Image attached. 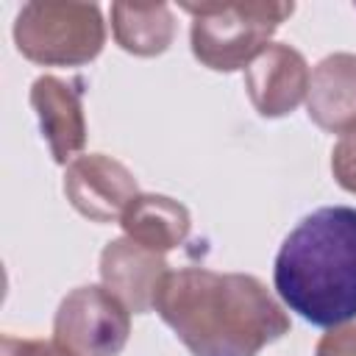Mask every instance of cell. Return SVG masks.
I'll return each mask as SVG.
<instances>
[{
	"label": "cell",
	"mask_w": 356,
	"mask_h": 356,
	"mask_svg": "<svg viewBox=\"0 0 356 356\" xmlns=\"http://www.w3.org/2000/svg\"><path fill=\"white\" fill-rule=\"evenodd\" d=\"M31 108L56 164H70L86 145V117L81 89L56 75H39L31 83Z\"/></svg>",
	"instance_id": "9"
},
{
	"label": "cell",
	"mask_w": 356,
	"mask_h": 356,
	"mask_svg": "<svg viewBox=\"0 0 356 356\" xmlns=\"http://www.w3.org/2000/svg\"><path fill=\"white\" fill-rule=\"evenodd\" d=\"M314 356H356V320L328 328L317 339Z\"/></svg>",
	"instance_id": "15"
},
{
	"label": "cell",
	"mask_w": 356,
	"mask_h": 356,
	"mask_svg": "<svg viewBox=\"0 0 356 356\" xmlns=\"http://www.w3.org/2000/svg\"><path fill=\"white\" fill-rule=\"evenodd\" d=\"M64 195L81 217L114 222L139 195V184L122 161L106 153H81L64 170Z\"/></svg>",
	"instance_id": "6"
},
{
	"label": "cell",
	"mask_w": 356,
	"mask_h": 356,
	"mask_svg": "<svg viewBox=\"0 0 356 356\" xmlns=\"http://www.w3.org/2000/svg\"><path fill=\"white\" fill-rule=\"evenodd\" d=\"M192 17V56L214 72L245 70L273 42V33L295 11V3L236 0V3H181Z\"/></svg>",
	"instance_id": "3"
},
{
	"label": "cell",
	"mask_w": 356,
	"mask_h": 356,
	"mask_svg": "<svg viewBox=\"0 0 356 356\" xmlns=\"http://www.w3.org/2000/svg\"><path fill=\"white\" fill-rule=\"evenodd\" d=\"M120 225L128 239H134L156 253H167L186 242V236L192 231V217L184 203H178L167 195L139 192L122 211Z\"/></svg>",
	"instance_id": "11"
},
{
	"label": "cell",
	"mask_w": 356,
	"mask_h": 356,
	"mask_svg": "<svg viewBox=\"0 0 356 356\" xmlns=\"http://www.w3.org/2000/svg\"><path fill=\"white\" fill-rule=\"evenodd\" d=\"M312 70L300 50L292 44L273 42L245 67V92L253 108L267 117H286L292 114L309 92Z\"/></svg>",
	"instance_id": "7"
},
{
	"label": "cell",
	"mask_w": 356,
	"mask_h": 356,
	"mask_svg": "<svg viewBox=\"0 0 356 356\" xmlns=\"http://www.w3.org/2000/svg\"><path fill=\"white\" fill-rule=\"evenodd\" d=\"M153 309L192 356H259L289 331L284 306L248 273L170 270Z\"/></svg>",
	"instance_id": "1"
},
{
	"label": "cell",
	"mask_w": 356,
	"mask_h": 356,
	"mask_svg": "<svg viewBox=\"0 0 356 356\" xmlns=\"http://www.w3.org/2000/svg\"><path fill=\"white\" fill-rule=\"evenodd\" d=\"M167 273L170 264L164 253H156L128 236H117L100 250V281L131 314L153 312Z\"/></svg>",
	"instance_id": "8"
},
{
	"label": "cell",
	"mask_w": 356,
	"mask_h": 356,
	"mask_svg": "<svg viewBox=\"0 0 356 356\" xmlns=\"http://www.w3.org/2000/svg\"><path fill=\"white\" fill-rule=\"evenodd\" d=\"M111 33L131 56H161L175 39V17L167 3H111Z\"/></svg>",
	"instance_id": "12"
},
{
	"label": "cell",
	"mask_w": 356,
	"mask_h": 356,
	"mask_svg": "<svg viewBox=\"0 0 356 356\" xmlns=\"http://www.w3.org/2000/svg\"><path fill=\"white\" fill-rule=\"evenodd\" d=\"M306 114L328 134L345 136L356 131V53H331L314 64Z\"/></svg>",
	"instance_id": "10"
},
{
	"label": "cell",
	"mask_w": 356,
	"mask_h": 356,
	"mask_svg": "<svg viewBox=\"0 0 356 356\" xmlns=\"http://www.w3.org/2000/svg\"><path fill=\"white\" fill-rule=\"evenodd\" d=\"M131 337V312L106 286L67 292L53 317V339L75 356H120Z\"/></svg>",
	"instance_id": "5"
},
{
	"label": "cell",
	"mask_w": 356,
	"mask_h": 356,
	"mask_svg": "<svg viewBox=\"0 0 356 356\" xmlns=\"http://www.w3.org/2000/svg\"><path fill=\"white\" fill-rule=\"evenodd\" d=\"M17 50L42 67H83L106 44V22L97 3L31 0L14 19Z\"/></svg>",
	"instance_id": "4"
},
{
	"label": "cell",
	"mask_w": 356,
	"mask_h": 356,
	"mask_svg": "<svg viewBox=\"0 0 356 356\" xmlns=\"http://www.w3.org/2000/svg\"><path fill=\"white\" fill-rule=\"evenodd\" d=\"M273 284L284 306L312 325L356 320V209L306 214L275 253Z\"/></svg>",
	"instance_id": "2"
},
{
	"label": "cell",
	"mask_w": 356,
	"mask_h": 356,
	"mask_svg": "<svg viewBox=\"0 0 356 356\" xmlns=\"http://www.w3.org/2000/svg\"><path fill=\"white\" fill-rule=\"evenodd\" d=\"M0 356H75L58 339H25L3 334V353Z\"/></svg>",
	"instance_id": "14"
},
{
	"label": "cell",
	"mask_w": 356,
	"mask_h": 356,
	"mask_svg": "<svg viewBox=\"0 0 356 356\" xmlns=\"http://www.w3.org/2000/svg\"><path fill=\"white\" fill-rule=\"evenodd\" d=\"M331 172H334V181L356 195V131L339 136V142L334 145L331 150Z\"/></svg>",
	"instance_id": "13"
}]
</instances>
